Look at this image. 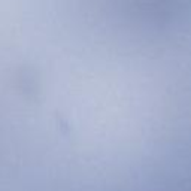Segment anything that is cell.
<instances>
[{"label":"cell","instance_id":"obj_1","mask_svg":"<svg viewBox=\"0 0 191 191\" xmlns=\"http://www.w3.org/2000/svg\"><path fill=\"white\" fill-rule=\"evenodd\" d=\"M184 70H185V69H184ZM182 76H184V73H182ZM181 79H182V78H181ZM179 84H181V82H179ZM178 87H179V85H178ZM176 90H178V88H176ZM175 93H176V91H175ZM173 96H175V94H173ZM173 96H172V97H173ZM170 100H172V99H170ZM170 100H169V102H170ZM169 102H167V103H169ZM167 103H166V104H167ZM166 104H164V106H166Z\"/></svg>","mask_w":191,"mask_h":191}]
</instances>
